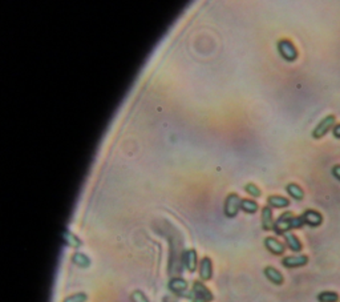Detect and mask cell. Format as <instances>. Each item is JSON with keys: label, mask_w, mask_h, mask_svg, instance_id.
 <instances>
[{"label": "cell", "mask_w": 340, "mask_h": 302, "mask_svg": "<svg viewBox=\"0 0 340 302\" xmlns=\"http://www.w3.org/2000/svg\"><path fill=\"white\" fill-rule=\"evenodd\" d=\"M305 225L302 216H295L292 212H284L282 215L275 220L274 230L276 234L283 236L292 229H301Z\"/></svg>", "instance_id": "1"}, {"label": "cell", "mask_w": 340, "mask_h": 302, "mask_svg": "<svg viewBox=\"0 0 340 302\" xmlns=\"http://www.w3.org/2000/svg\"><path fill=\"white\" fill-rule=\"evenodd\" d=\"M336 125V116L335 114H327L326 117H323L316 127L312 131V139L315 140H320L322 137L327 135L328 132H332L334 127Z\"/></svg>", "instance_id": "2"}, {"label": "cell", "mask_w": 340, "mask_h": 302, "mask_svg": "<svg viewBox=\"0 0 340 302\" xmlns=\"http://www.w3.org/2000/svg\"><path fill=\"white\" fill-rule=\"evenodd\" d=\"M278 47V52L282 57H283L286 62H295L299 56V52H298L295 44L292 43L291 40L288 39H280L276 44Z\"/></svg>", "instance_id": "3"}, {"label": "cell", "mask_w": 340, "mask_h": 302, "mask_svg": "<svg viewBox=\"0 0 340 302\" xmlns=\"http://www.w3.org/2000/svg\"><path fill=\"white\" fill-rule=\"evenodd\" d=\"M240 204H242V198H240L237 193H230V194L226 197L225 206H223L225 216L229 217V219L236 217L240 209Z\"/></svg>", "instance_id": "4"}, {"label": "cell", "mask_w": 340, "mask_h": 302, "mask_svg": "<svg viewBox=\"0 0 340 302\" xmlns=\"http://www.w3.org/2000/svg\"><path fill=\"white\" fill-rule=\"evenodd\" d=\"M302 219H303V223L307 226H311V228H318L323 224V215L316 209H306L303 213H302Z\"/></svg>", "instance_id": "5"}, {"label": "cell", "mask_w": 340, "mask_h": 302, "mask_svg": "<svg viewBox=\"0 0 340 302\" xmlns=\"http://www.w3.org/2000/svg\"><path fill=\"white\" fill-rule=\"evenodd\" d=\"M193 294L196 297V301L211 302L214 300L213 293L202 282H200V281H196L193 284Z\"/></svg>", "instance_id": "6"}, {"label": "cell", "mask_w": 340, "mask_h": 302, "mask_svg": "<svg viewBox=\"0 0 340 302\" xmlns=\"http://www.w3.org/2000/svg\"><path fill=\"white\" fill-rule=\"evenodd\" d=\"M308 256L307 254H297V256H287L282 260V265L287 269H295V267L306 266L308 264Z\"/></svg>", "instance_id": "7"}, {"label": "cell", "mask_w": 340, "mask_h": 302, "mask_svg": "<svg viewBox=\"0 0 340 302\" xmlns=\"http://www.w3.org/2000/svg\"><path fill=\"white\" fill-rule=\"evenodd\" d=\"M265 246L270 253L275 254V256H282L286 252V245L282 241H279L275 237H266L265 238Z\"/></svg>", "instance_id": "8"}, {"label": "cell", "mask_w": 340, "mask_h": 302, "mask_svg": "<svg viewBox=\"0 0 340 302\" xmlns=\"http://www.w3.org/2000/svg\"><path fill=\"white\" fill-rule=\"evenodd\" d=\"M200 277L201 280L209 281L213 277V263L209 257H204L200 263Z\"/></svg>", "instance_id": "9"}, {"label": "cell", "mask_w": 340, "mask_h": 302, "mask_svg": "<svg viewBox=\"0 0 340 302\" xmlns=\"http://www.w3.org/2000/svg\"><path fill=\"white\" fill-rule=\"evenodd\" d=\"M275 221L271 206H263L262 208V228H263V230H272Z\"/></svg>", "instance_id": "10"}, {"label": "cell", "mask_w": 340, "mask_h": 302, "mask_svg": "<svg viewBox=\"0 0 340 302\" xmlns=\"http://www.w3.org/2000/svg\"><path fill=\"white\" fill-rule=\"evenodd\" d=\"M283 237L288 249L295 252V253H299V252L303 250V244H302V241L299 240V237L297 234H294L292 232H288L286 234H283Z\"/></svg>", "instance_id": "11"}, {"label": "cell", "mask_w": 340, "mask_h": 302, "mask_svg": "<svg viewBox=\"0 0 340 302\" xmlns=\"http://www.w3.org/2000/svg\"><path fill=\"white\" fill-rule=\"evenodd\" d=\"M263 273H265V276L267 277V280L270 281V282H272L274 285H278V286H279V285H283L284 277L276 267L266 266L263 269Z\"/></svg>", "instance_id": "12"}, {"label": "cell", "mask_w": 340, "mask_h": 302, "mask_svg": "<svg viewBox=\"0 0 340 302\" xmlns=\"http://www.w3.org/2000/svg\"><path fill=\"white\" fill-rule=\"evenodd\" d=\"M188 282L181 277H174L169 281V289L175 294H182L188 290Z\"/></svg>", "instance_id": "13"}, {"label": "cell", "mask_w": 340, "mask_h": 302, "mask_svg": "<svg viewBox=\"0 0 340 302\" xmlns=\"http://www.w3.org/2000/svg\"><path fill=\"white\" fill-rule=\"evenodd\" d=\"M183 263L185 266L189 271H196L197 264H198V257H197V252L194 249H189L183 254Z\"/></svg>", "instance_id": "14"}, {"label": "cell", "mask_w": 340, "mask_h": 302, "mask_svg": "<svg viewBox=\"0 0 340 302\" xmlns=\"http://www.w3.org/2000/svg\"><path fill=\"white\" fill-rule=\"evenodd\" d=\"M286 192L288 193L290 197L297 200V201H302V200L305 198V190H303V188H302L299 184H297V183H290V184H287V187H286Z\"/></svg>", "instance_id": "15"}, {"label": "cell", "mask_w": 340, "mask_h": 302, "mask_svg": "<svg viewBox=\"0 0 340 302\" xmlns=\"http://www.w3.org/2000/svg\"><path fill=\"white\" fill-rule=\"evenodd\" d=\"M267 204L271 208H287L290 205V200L287 197H283V196H278V194H272V196H269L267 198Z\"/></svg>", "instance_id": "16"}, {"label": "cell", "mask_w": 340, "mask_h": 302, "mask_svg": "<svg viewBox=\"0 0 340 302\" xmlns=\"http://www.w3.org/2000/svg\"><path fill=\"white\" fill-rule=\"evenodd\" d=\"M319 302H339L340 296L339 293L336 292H332V290H324V292H320L316 297Z\"/></svg>", "instance_id": "17"}, {"label": "cell", "mask_w": 340, "mask_h": 302, "mask_svg": "<svg viewBox=\"0 0 340 302\" xmlns=\"http://www.w3.org/2000/svg\"><path fill=\"white\" fill-rule=\"evenodd\" d=\"M63 238H64V242H66L67 245L72 246V248H80V246L83 245V242H81V240H80L79 237L74 236L73 233H70L69 230H66V232H64Z\"/></svg>", "instance_id": "18"}, {"label": "cell", "mask_w": 340, "mask_h": 302, "mask_svg": "<svg viewBox=\"0 0 340 302\" xmlns=\"http://www.w3.org/2000/svg\"><path fill=\"white\" fill-rule=\"evenodd\" d=\"M258 202L254 201V200H249V198H244L242 200V204H240V209L246 212V213H250V215H254L257 213L258 210Z\"/></svg>", "instance_id": "19"}, {"label": "cell", "mask_w": 340, "mask_h": 302, "mask_svg": "<svg viewBox=\"0 0 340 302\" xmlns=\"http://www.w3.org/2000/svg\"><path fill=\"white\" fill-rule=\"evenodd\" d=\"M72 261L80 267H88L91 265V260H89V257L85 256L84 253H80V252H77V253H74L73 256H72Z\"/></svg>", "instance_id": "20"}, {"label": "cell", "mask_w": 340, "mask_h": 302, "mask_svg": "<svg viewBox=\"0 0 340 302\" xmlns=\"http://www.w3.org/2000/svg\"><path fill=\"white\" fill-rule=\"evenodd\" d=\"M244 190L249 193L250 196H253V197H261L262 194L261 189L258 188L255 184H253V183H249V184L244 185Z\"/></svg>", "instance_id": "21"}, {"label": "cell", "mask_w": 340, "mask_h": 302, "mask_svg": "<svg viewBox=\"0 0 340 302\" xmlns=\"http://www.w3.org/2000/svg\"><path fill=\"white\" fill-rule=\"evenodd\" d=\"M88 296L85 293H76L67 297L63 302H87Z\"/></svg>", "instance_id": "22"}, {"label": "cell", "mask_w": 340, "mask_h": 302, "mask_svg": "<svg viewBox=\"0 0 340 302\" xmlns=\"http://www.w3.org/2000/svg\"><path fill=\"white\" fill-rule=\"evenodd\" d=\"M131 298L133 302H149L148 297H146L141 290H135V292L132 293Z\"/></svg>", "instance_id": "23"}, {"label": "cell", "mask_w": 340, "mask_h": 302, "mask_svg": "<svg viewBox=\"0 0 340 302\" xmlns=\"http://www.w3.org/2000/svg\"><path fill=\"white\" fill-rule=\"evenodd\" d=\"M331 173H332V176L338 180V181H340V164H336V165L332 167Z\"/></svg>", "instance_id": "24"}, {"label": "cell", "mask_w": 340, "mask_h": 302, "mask_svg": "<svg viewBox=\"0 0 340 302\" xmlns=\"http://www.w3.org/2000/svg\"><path fill=\"white\" fill-rule=\"evenodd\" d=\"M332 136L335 137V139H338V140H340V123H338L334 127V129H332Z\"/></svg>", "instance_id": "25"}, {"label": "cell", "mask_w": 340, "mask_h": 302, "mask_svg": "<svg viewBox=\"0 0 340 302\" xmlns=\"http://www.w3.org/2000/svg\"><path fill=\"white\" fill-rule=\"evenodd\" d=\"M194 302H201V301H194Z\"/></svg>", "instance_id": "26"}]
</instances>
